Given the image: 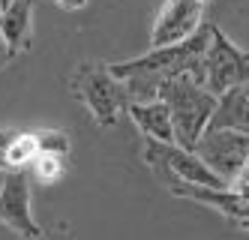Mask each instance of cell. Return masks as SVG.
Instances as JSON below:
<instances>
[{
	"mask_svg": "<svg viewBox=\"0 0 249 240\" xmlns=\"http://www.w3.org/2000/svg\"><path fill=\"white\" fill-rule=\"evenodd\" d=\"M15 57H18V54H15V51L9 48V42L3 39V33H0V69H6Z\"/></svg>",
	"mask_w": 249,
	"mask_h": 240,
	"instance_id": "cell-17",
	"label": "cell"
},
{
	"mask_svg": "<svg viewBox=\"0 0 249 240\" xmlns=\"http://www.w3.org/2000/svg\"><path fill=\"white\" fill-rule=\"evenodd\" d=\"M207 129H237V132H249V81L225 90L216 96V108L207 123Z\"/></svg>",
	"mask_w": 249,
	"mask_h": 240,
	"instance_id": "cell-10",
	"label": "cell"
},
{
	"mask_svg": "<svg viewBox=\"0 0 249 240\" xmlns=\"http://www.w3.org/2000/svg\"><path fill=\"white\" fill-rule=\"evenodd\" d=\"M9 3H12V0H0V9H6Z\"/></svg>",
	"mask_w": 249,
	"mask_h": 240,
	"instance_id": "cell-19",
	"label": "cell"
},
{
	"mask_svg": "<svg viewBox=\"0 0 249 240\" xmlns=\"http://www.w3.org/2000/svg\"><path fill=\"white\" fill-rule=\"evenodd\" d=\"M204 21V3L201 0H165L159 9L153 30H150V48H165L186 42L189 36Z\"/></svg>",
	"mask_w": 249,
	"mask_h": 240,
	"instance_id": "cell-8",
	"label": "cell"
},
{
	"mask_svg": "<svg viewBox=\"0 0 249 240\" xmlns=\"http://www.w3.org/2000/svg\"><path fill=\"white\" fill-rule=\"evenodd\" d=\"M69 87H72V93L84 102L87 111H90L93 123H99L105 129L114 126L120 120V114L126 111V105H129L126 84H123L120 78H114L108 63H102V60L78 63L75 72H72Z\"/></svg>",
	"mask_w": 249,
	"mask_h": 240,
	"instance_id": "cell-2",
	"label": "cell"
},
{
	"mask_svg": "<svg viewBox=\"0 0 249 240\" xmlns=\"http://www.w3.org/2000/svg\"><path fill=\"white\" fill-rule=\"evenodd\" d=\"M231 189H234V192H240L246 201H249V159L243 162V168H240V174L234 177V180H231Z\"/></svg>",
	"mask_w": 249,
	"mask_h": 240,
	"instance_id": "cell-16",
	"label": "cell"
},
{
	"mask_svg": "<svg viewBox=\"0 0 249 240\" xmlns=\"http://www.w3.org/2000/svg\"><path fill=\"white\" fill-rule=\"evenodd\" d=\"M198 153L207 168L216 171L228 186L249 159V132H237V129H204L198 144L192 147Z\"/></svg>",
	"mask_w": 249,
	"mask_h": 240,
	"instance_id": "cell-6",
	"label": "cell"
},
{
	"mask_svg": "<svg viewBox=\"0 0 249 240\" xmlns=\"http://www.w3.org/2000/svg\"><path fill=\"white\" fill-rule=\"evenodd\" d=\"M201 3H210V0H201Z\"/></svg>",
	"mask_w": 249,
	"mask_h": 240,
	"instance_id": "cell-21",
	"label": "cell"
},
{
	"mask_svg": "<svg viewBox=\"0 0 249 240\" xmlns=\"http://www.w3.org/2000/svg\"><path fill=\"white\" fill-rule=\"evenodd\" d=\"M141 159L159 180L174 177V180H186V183H204V186H228L216 171L207 168V162L198 153L186 150L180 144H162V141L147 138Z\"/></svg>",
	"mask_w": 249,
	"mask_h": 240,
	"instance_id": "cell-4",
	"label": "cell"
},
{
	"mask_svg": "<svg viewBox=\"0 0 249 240\" xmlns=\"http://www.w3.org/2000/svg\"><path fill=\"white\" fill-rule=\"evenodd\" d=\"M0 225H6L21 240H39L42 225L33 219L30 207V180L24 168L3 171L0 177Z\"/></svg>",
	"mask_w": 249,
	"mask_h": 240,
	"instance_id": "cell-5",
	"label": "cell"
},
{
	"mask_svg": "<svg viewBox=\"0 0 249 240\" xmlns=\"http://www.w3.org/2000/svg\"><path fill=\"white\" fill-rule=\"evenodd\" d=\"M162 186L168 189V195L198 201V204L216 210L219 216H225L234 225H243L249 219V201L231 186H204V183H186V180H174V177H165Z\"/></svg>",
	"mask_w": 249,
	"mask_h": 240,
	"instance_id": "cell-7",
	"label": "cell"
},
{
	"mask_svg": "<svg viewBox=\"0 0 249 240\" xmlns=\"http://www.w3.org/2000/svg\"><path fill=\"white\" fill-rule=\"evenodd\" d=\"M195 81L204 90H210L213 96H222L225 90L246 84L249 81V51L234 45L216 24L207 21V42H204L201 60H198Z\"/></svg>",
	"mask_w": 249,
	"mask_h": 240,
	"instance_id": "cell-3",
	"label": "cell"
},
{
	"mask_svg": "<svg viewBox=\"0 0 249 240\" xmlns=\"http://www.w3.org/2000/svg\"><path fill=\"white\" fill-rule=\"evenodd\" d=\"M15 135H18V129L0 126V171H6V153H9V144H12Z\"/></svg>",
	"mask_w": 249,
	"mask_h": 240,
	"instance_id": "cell-15",
	"label": "cell"
},
{
	"mask_svg": "<svg viewBox=\"0 0 249 240\" xmlns=\"http://www.w3.org/2000/svg\"><path fill=\"white\" fill-rule=\"evenodd\" d=\"M63 159L66 156H57V153H39L30 162V168L39 183H57L63 177Z\"/></svg>",
	"mask_w": 249,
	"mask_h": 240,
	"instance_id": "cell-14",
	"label": "cell"
},
{
	"mask_svg": "<svg viewBox=\"0 0 249 240\" xmlns=\"http://www.w3.org/2000/svg\"><path fill=\"white\" fill-rule=\"evenodd\" d=\"M0 33L15 54L30 51L33 42V0H12L0 9Z\"/></svg>",
	"mask_w": 249,
	"mask_h": 240,
	"instance_id": "cell-11",
	"label": "cell"
},
{
	"mask_svg": "<svg viewBox=\"0 0 249 240\" xmlns=\"http://www.w3.org/2000/svg\"><path fill=\"white\" fill-rule=\"evenodd\" d=\"M57 3H60L63 9H84L87 0H57Z\"/></svg>",
	"mask_w": 249,
	"mask_h": 240,
	"instance_id": "cell-18",
	"label": "cell"
},
{
	"mask_svg": "<svg viewBox=\"0 0 249 240\" xmlns=\"http://www.w3.org/2000/svg\"><path fill=\"white\" fill-rule=\"evenodd\" d=\"M39 156V144L33 132H18L9 144V153H6V171L15 168H27V165Z\"/></svg>",
	"mask_w": 249,
	"mask_h": 240,
	"instance_id": "cell-12",
	"label": "cell"
},
{
	"mask_svg": "<svg viewBox=\"0 0 249 240\" xmlns=\"http://www.w3.org/2000/svg\"><path fill=\"white\" fill-rule=\"evenodd\" d=\"M36 144H39V153H57V156H69L72 150V141L63 129H36Z\"/></svg>",
	"mask_w": 249,
	"mask_h": 240,
	"instance_id": "cell-13",
	"label": "cell"
},
{
	"mask_svg": "<svg viewBox=\"0 0 249 240\" xmlns=\"http://www.w3.org/2000/svg\"><path fill=\"white\" fill-rule=\"evenodd\" d=\"M126 111L132 117V123L138 126V132L144 138L162 141V144H174V123H171V111L162 99H144V102H129Z\"/></svg>",
	"mask_w": 249,
	"mask_h": 240,
	"instance_id": "cell-9",
	"label": "cell"
},
{
	"mask_svg": "<svg viewBox=\"0 0 249 240\" xmlns=\"http://www.w3.org/2000/svg\"><path fill=\"white\" fill-rule=\"evenodd\" d=\"M240 228H246V231H249V219H246V222H243V225H240Z\"/></svg>",
	"mask_w": 249,
	"mask_h": 240,
	"instance_id": "cell-20",
	"label": "cell"
},
{
	"mask_svg": "<svg viewBox=\"0 0 249 240\" xmlns=\"http://www.w3.org/2000/svg\"><path fill=\"white\" fill-rule=\"evenodd\" d=\"M156 99H162L171 111V123H174V144L192 150L198 138L204 135V129L213 117L216 108V96L204 90L195 75L183 72V75H171L156 84Z\"/></svg>",
	"mask_w": 249,
	"mask_h": 240,
	"instance_id": "cell-1",
	"label": "cell"
}]
</instances>
